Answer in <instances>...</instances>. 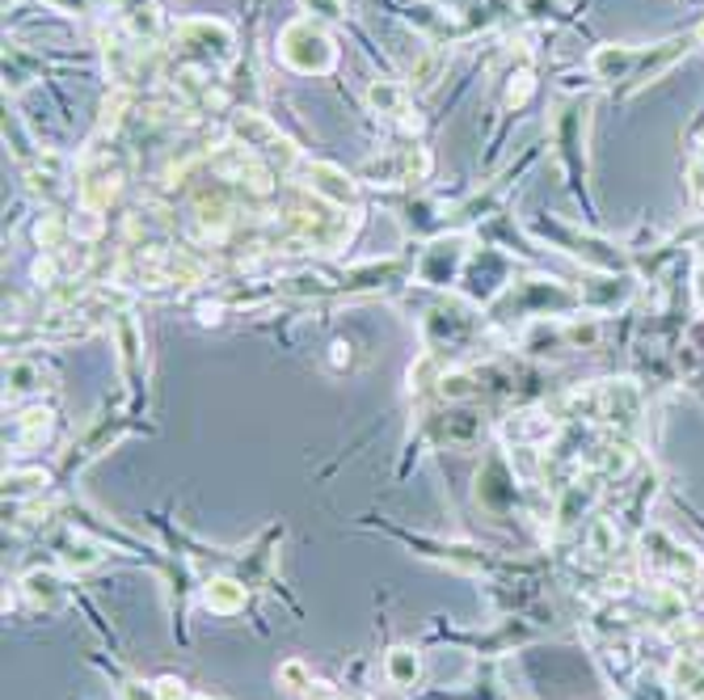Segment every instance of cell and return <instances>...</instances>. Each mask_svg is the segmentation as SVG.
I'll list each match as a JSON object with an SVG mask.
<instances>
[{
  "label": "cell",
  "mask_w": 704,
  "mask_h": 700,
  "mask_svg": "<svg viewBox=\"0 0 704 700\" xmlns=\"http://www.w3.org/2000/svg\"><path fill=\"white\" fill-rule=\"evenodd\" d=\"M418 671H422V667H418V654H413V650L401 646L388 654V679H393L397 688H413Z\"/></svg>",
  "instance_id": "cell-3"
},
{
  "label": "cell",
  "mask_w": 704,
  "mask_h": 700,
  "mask_svg": "<svg viewBox=\"0 0 704 700\" xmlns=\"http://www.w3.org/2000/svg\"><path fill=\"white\" fill-rule=\"evenodd\" d=\"M372 106L379 110V114H409V106H406V93L397 89V84H388V81H379V84H372Z\"/></svg>",
  "instance_id": "cell-5"
},
{
  "label": "cell",
  "mask_w": 704,
  "mask_h": 700,
  "mask_svg": "<svg viewBox=\"0 0 704 700\" xmlns=\"http://www.w3.org/2000/svg\"><path fill=\"white\" fill-rule=\"evenodd\" d=\"M675 679L692 692H704V658H683L675 667Z\"/></svg>",
  "instance_id": "cell-6"
},
{
  "label": "cell",
  "mask_w": 704,
  "mask_h": 700,
  "mask_svg": "<svg viewBox=\"0 0 704 700\" xmlns=\"http://www.w3.org/2000/svg\"><path fill=\"white\" fill-rule=\"evenodd\" d=\"M313 13H326V18H342V0H304Z\"/></svg>",
  "instance_id": "cell-7"
},
{
  "label": "cell",
  "mask_w": 704,
  "mask_h": 700,
  "mask_svg": "<svg viewBox=\"0 0 704 700\" xmlns=\"http://www.w3.org/2000/svg\"><path fill=\"white\" fill-rule=\"evenodd\" d=\"M279 55H283V64L296 68V72H329V68H333V43H329V34H321L313 22H292V26L283 30Z\"/></svg>",
  "instance_id": "cell-1"
},
{
  "label": "cell",
  "mask_w": 704,
  "mask_h": 700,
  "mask_svg": "<svg viewBox=\"0 0 704 700\" xmlns=\"http://www.w3.org/2000/svg\"><path fill=\"white\" fill-rule=\"evenodd\" d=\"M313 187L321 190V194H329L333 203H354V187H351V178H342L333 165H313Z\"/></svg>",
  "instance_id": "cell-2"
},
{
  "label": "cell",
  "mask_w": 704,
  "mask_h": 700,
  "mask_svg": "<svg viewBox=\"0 0 704 700\" xmlns=\"http://www.w3.org/2000/svg\"><path fill=\"white\" fill-rule=\"evenodd\" d=\"M245 603V591L237 583H228V578H216L212 587H207V608L212 612H237Z\"/></svg>",
  "instance_id": "cell-4"
}]
</instances>
